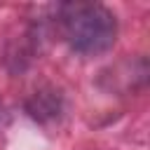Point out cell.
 Segmentation results:
<instances>
[{"label":"cell","mask_w":150,"mask_h":150,"mask_svg":"<svg viewBox=\"0 0 150 150\" xmlns=\"http://www.w3.org/2000/svg\"><path fill=\"white\" fill-rule=\"evenodd\" d=\"M117 35L115 16L101 5H77L66 16V38L80 54L105 52Z\"/></svg>","instance_id":"cell-1"}]
</instances>
